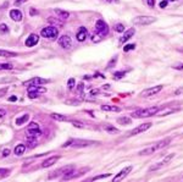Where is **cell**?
<instances>
[{
  "instance_id": "cell-1",
  "label": "cell",
  "mask_w": 183,
  "mask_h": 182,
  "mask_svg": "<svg viewBox=\"0 0 183 182\" xmlns=\"http://www.w3.org/2000/svg\"><path fill=\"white\" fill-rule=\"evenodd\" d=\"M170 142H171V138L162 139V140H160V142L153 144L151 147H149V148H145V149H143V150H140V152H139V155H150V154H153V153H155L156 150L164 148V147H166Z\"/></svg>"
},
{
  "instance_id": "cell-41",
  "label": "cell",
  "mask_w": 183,
  "mask_h": 182,
  "mask_svg": "<svg viewBox=\"0 0 183 182\" xmlns=\"http://www.w3.org/2000/svg\"><path fill=\"white\" fill-rule=\"evenodd\" d=\"M8 93V88L5 87V88H0V98H1L3 95H5Z\"/></svg>"
},
{
  "instance_id": "cell-48",
  "label": "cell",
  "mask_w": 183,
  "mask_h": 182,
  "mask_svg": "<svg viewBox=\"0 0 183 182\" xmlns=\"http://www.w3.org/2000/svg\"><path fill=\"white\" fill-rule=\"evenodd\" d=\"M5 115H6V111H5L4 109H0V117H4Z\"/></svg>"
},
{
  "instance_id": "cell-39",
  "label": "cell",
  "mask_w": 183,
  "mask_h": 182,
  "mask_svg": "<svg viewBox=\"0 0 183 182\" xmlns=\"http://www.w3.org/2000/svg\"><path fill=\"white\" fill-rule=\"evenodd\" d=\"M135 48V44H127L125 48H123V50L125 51H129V50H133Z\"/></svg>"
},
{
  "instance_id": "cell-4",
  "label": "cell",
  "mask_w": 183,
  "mask_h": 182,
  "mask_svg": "<svg viewBox=\"0 0 183 182\" xmlns=\"http://www.w3.org/2000/svg\"><path fill=\"white\" fill-rule=\"evenodd\" d=\"M156 21L155 17L153 16H138L133 20V23L137 26H146V25H151Z\"/></svg>"
},
{
  "instance_id": "cell-23",
  "label": "cell",
  "mask_w": 183,
  "mask_h": 182,
  "mask_svg": "<svg viewBox=\"0 0 183 182\" xmlns=\"http://www.w3.org/2000/svg\"><path fill=\"white\" fill-rule=\"evenodd\" d=\"M52 119L56 120V121H71L67 116H65V115H61V114H56V113H52L50 115Z\"/></svg>"
},
{
  "instance_id": "cell-25",
  "label": "cell",
  "mask_w": 183,
  "mask_h": 182,
  "mask_svg": "<svg viewBox=\"0 0 183 182\" xmlns=\"http://www.w3.org/2000/svg\"><path fill=\"white\" fill-rule=\"evenodd\" d=\"M0 56H3V57H14V56H17V53L0 49Z\"/></svg>"
},
{
  "instance_id": "cell-13",
  "label": "cell",
  "mask_w": 183,
  "mask_h": 182,
  "mask_svg": "<svg viewBox=\"0 0 183 182\" xmlns=\"http://www.w3.org/2000/svg\"><path fill=\"white\" fill-rule=\"evenodd\" d=\"M151 125H153L151 122H146V124H142V125L137 126V127L134 128V130L131 131V136H135V134H139V133H142V132L149 130V128L151 127Z\"/></svg>"
},
{
  "instance_id": "cell-46",
  "label": "cell",
  "mask_w": 183,
  "mask_h": 182,
  "mask_svg": "<svg viewBox=\"0 0 183 182\" xmlns=\"http://www.w3.org/2000/svg\"><path fill=\"white\" fill-rule=\"evenodd\" d=\"M172 67L176 69V70H183V64H178V65H175Z\"/></svg>"
},
{
  "instance_id": "cell-11",
  "label": "cell",
  "mask_w": 183,
  "mask_h": 182,
  "mask_svg": "<svg viewBox=\"0 0 183 182\" xmlns=\"http://www.w3.org/2000/svg\"><path fill=\"white\" fill-rule=\"evenodd\" d=\"M59 45L64 49H70L71 46H72V39H71V37L67 36V34H64V36H61L59 38Z\"/></svg>"
},
{
  "instance_id": "cell-37",
  "label": "cell",
  "mask_w": 183,
  "mask_h": 182,
  "mask_svg": "<svg viewBox=\"0 0 183 182\" xmlns=\"http://www.w3.org/2000/svg\"><path fill=\"white\" fill-rule=\"evenodd\" d=\"M0 32L1 33H8L9 32V28L5 23H1V25H0Z\"/></svg>"
},
{
  "instance_id": "cell-35",
  "label": "cell",
  "mask_w": 183,
  "mask_h": 182,
  "mask_svg": "<svg viewBox=\"0 0 183 182\" xmlns=\"http://www.w3.org/2000/svg\"><path fill=\"white\" fill-rule=\"evenodd\" d=\"M110 174H104V175H99V176H95V177H93L92 181H98V180H102V179H105V177H109Z\"/></svg>"
},
{
  "instance_id": "cell-16",
  "label": "cell",
  "mask_w": 183,
  "mask_h": 182,
  "mask_svg": "<svg viewBox=\"0 0 183 182\" xmlns=\"http://www.w3.org/2000/svg\"><path fill=\"white\" fill-rule=\"evenodd\" d=\"M87 37H88V29L86 27H79L77 31V34H76L77 40L78 42H84Z\"/></svg>"
},
{
  "instance_id": "cell-36",
  "label": "cell",
  "mask_w": 183,
  "mask_h": 182,
  "mask_svg": "<svg viewBox=\"0 0 183 182\" xmlns=\"http://www.w3.org/2000/svg\"><path fill=\"white\" fill-rule=\"evenodd\" d=\"M10 174L9 169H0V177H4V176H8Z\"/></svg>"
},
{
  "instance_id": "cell-14",
  "label": "cell",
  "mask_w": 183,
  "mask_h": 182,
  "mask_svg": "<svg viewBox=\"0 0 183 182\" xmlns=\"http://www.w3.org/2000/svg\"><path fill=\"white\" fill-rule=\"evenodd\" d=\"M73 170V166L72 165H67V166H64V167H61V169H59V170H56V171H54L52 172V175L50 176V179H54V177H57V176H61V175H66L67 172H70V171H72Z\"/></svg>"
},
{
  "instance_id": "cell-31",
  "label": "cell",
  "mask_w": 183,
  "mask_h": 182,
  "mask_svg": "<svg viewBox=\"0 0 183 182\" xmlns=\"http://www.w3.org/2000/svg\"><path fill=\"white\" fill-rule=\"evenodd\" d=\"M71 122L73 124L75 127H79V128H87V126H84L83 122H81V121H75V120H71Z\"/></svg>"
},
{
  "instance_id": "cell-2",
  "label": "cell",
  "mask_w": 183,
  "mask_h": 182,
  "mask_svg": "<svg viewBox=\"0 0 183 182\" xmlns=\"http://www.w3.org/2000/svg\"><path fill=\"white\" fill-rule=\"evenodd\" d=\"M159 110L161 108L159 107H153V108H146V109H138L137 111L132 113V117H137V119H142V117H149L153 115H156Z\"/></svg>"
},
{
  "instance_id": "cell-10",
  "label": "cell",
  "mask_w": 183,
  "mask_h": 182,
  "mask_svg": "<svg viewBox=\"0 0 183 182\" xmlns=\"http://www.w3.org/2000/svg\"><path fill=\"white\" fill-rule=\"evenodd\" d=\"M162 89V86H155V87H150V88H146V89H144L143 92L140 93L142 97H151V95H156L159 92H160Z\"/></svg>"
},
{
  "instance_id": "cell-9",
  "label": "cell",
  "mask_w": 183,
  "mask_h": 182,
  "mask_svg": "<svg viewBox=\"0 0 183 182\" xmlns=\"http://www.w3.org/2000/svg\"><path fill=\"white\" fill-rule=\"evenodd\" d=\"M95 31L98 32V34H100V36H106V34L109 33V27L103 20H99L95 23Z\"/></svg>"
},
{
  "instance_id": "cell-50",
  "label": "cell",
  "mask_w": 183,
  "mask_h": 182,
  "mask_svg": "<svg viewBox=\"0 0 183 182\" xmlns=\"http://www.w3.org/2000/svg\"><path fill=\"white\" fill-rule=\"evenodd\" d=\"M105 1H109V3H111V1H114V3H119V0H105Z\"/></svg>"
},
{
  "instance_id": "cell-49",
  "label": "cell",
  "mask_w": 183,
  "mask_h": 182,
  "mask_svg": "<svg viewBox=\"0 0 183 182\" xmlns=\"http://www.w3.org/2000/svg\"><path fill=\"white\" fill-rule=\"evenodd\" d=\"M16 100H17L16 97H10V98H9V102H16Z\"/></svg>"
},
{
  "instance_id": "cell-38",
  "label": "cell",
  "mask_w": 183,
  "mask_h": 182,
  "mask_svg": "<svg viewBox=\"0 0 183 182\" xmlns=\"http://www.w3.org/2000/svg\"><path fill=\"white\" fill-rule=\"evenodd\" d=\"M75 83H76L75 78H70V80H68V82H67V87H68V89H72V88L75 87Z\"/></svg>"
},
{
  "instance_id": "cell-20",
  "label": "cell",
  "mask_w": 183,
  "mask_h": 182,
  "mask_svg": "<svg viewBox=\"0 0 183 182\" xmlns=\"http://www.w3.org/2000/svg\"><path fill=\"white\" fill-rule=\"evenodd\" d=\"M10 17L14 21H16V22H20V21H22V12L20 10H11L10 11Z\"/></svg>"
},
{
  "instance_id": "cell-45",
  "label": "cell",
  "mask_w": 183,
  "mask_h": 182,
  "mask_svg": "<svg viewBox=\"0 0 183 182\" xmlns=\"http://www.w3.org/2000/svg\"><path fill=\"white\" fill-rule=\"evenodd\" d=\"M9 154H10V149L6 148V149H4V150H3V156H4V158H5V156H8Z\"/></svg>"
},
{
  "instance_id": "cell-32",
  "label": "cell",
  "mask_w": 183,
  "mask_h": 182,
  "mask_svg": "<svg viewBox=\"0 0 183 182\" xmlns=\"http://www.w3.org/2000/svg\"><path fill=\"white\" fill-rule=\"evenodd\" d=\"M114 28H115V31H116V32H119V33H121V32L125 31V27H123L122 23H116Z\"/></svg>"
},
{
  "instance_id": "cell-44",
  "label": "cell",
  "mask_w": 183,
  "mask_h": 182,
  "mask_svg": "<svg viewBox=\"0 0 183 182\" xmlns=\"http://www.w3.org/2000/svg\"><path fill=\"white\" fill-rule=\"evenodd\" d=\"M167 4H168L167 0H162V1L160 3V8H161V9H165V8L167 6Z\"/></svg>"
},
{
  "instance_id": "cell-33",
  "label": "cell",
  "mask_w": 183,
  "mask_h": 182,
  "mask_svg": "<svg viewBox=\"0 0 183 182\" xmlns=\"http://www.w3.org/2000/svg\"><path fill=\"white\" fill-rule=\"evenodd\" d=\"M125 75H126V71H119V72H115V73H114V78H115V80H120V78H122Z\"/></svg>"
},
{
  "instance_id": "cell-3",
  "label": "cell",
  "mask_w": 183,
  "mask_h": 182,
  "mask_svg": "<svg viewBox=\"0 0 183 182\" xmlns=\"http://www.w3.org/2000/svg\"><path fill=\"white\" fill-rule=\"evenodd\" d=\"M46 92V88L42 87V86H29L28 87V91H27V94L29 99H34L37 98L39 94Z\"/></svg>"
},
{
  "instance_id": "cell-22",
  "label": "cell",
  "mask_w": 183,
  "mask_h": 182,
  "mask_svg": "<svg viewBox=\"0 0 183 182\" xmlns=\"http://www.w3.org/2000/svg\"><path fill=\"white\" fill-rule=\"evenodd\" d=\"M102 109L104 111H115V113H119V111H121V108L117 107V105H102Z\"/></svg>"
},
{
  "instance_id": "cell-8",
  "label": "cell",
  "mask_w": 183,
  "mask_h": 182,
  "mask_svg": "<svg viewBox=\"0 0 183 182\" xmlns=\"http://www.w3.org/2000/svg\"><path fill=\"white\" fill-rule=\"evenodd\" d=\"M49 80H44V78H40V77H33L28 81H25L22 83V86L25 87H29V86H40V84H44V83H48Z\"/></svg>"
},
{
  "instance_id": "cell-30",
  "label": "cell",
  "mask_w": 183,
  "mask_h": 182,
  "mask_svg": "<svg viewBox=\"0 0 183 182\" xmlns=\"http://www.w3.org/2000/svg\"><path fill=\"white\" fill-rule=\"evenodd\" d=\"M48 22H49V23H52V25H55V26H60V27L64 26V22H62L60 19H59V17H57L56 20H55V19H49Z\"/></svg>"
},
{
  "instance_id": "cell-19",
  "label": "cell",
  "mask_w": 183,
  "mask_h": 182,
  "mask_svg": "<svg viewBox=\"0 0 183 182\" xmlns=\"http://www.w3.org/2000/svg\"><path fill=\"white\" fill-rule=\"evenodd\" d=\"M59 159H60V156H59V155L50 156V158H48L46 160H44V161H43L42 167H49V166H51V165H54V164H55Z\"/></svg>"
},
{
  "instance_id": "cell-29",
  "label": "cell",
  "mask_w": 183,
  "mask_h": 182,
  "mask_svg": "<svg viewBox=\"0 0 183 182\" xmlns=\"http://www.w3.org/2000/svg\"><path fill=\"white\" fill-rule=\"evenodd\" d=\"M131 122H132V120L127 116H122V117L117 119V124H120V125H129Z\"/></svg>"
},
{
  "instance_id": "cell-24",
  "label": "cell",
  "mask_w": 183,
  "mask_h": 182,
  "mask_svg": "<svg viewBox=\"0 0 183 182\" xmlns=\"http://www.w3.org/2000/svg\"><path fill=\"white\" fill-rule=\"evenodd\" d=\"M26 140H27V147H28V148H35V147H37V140H35V137L27 136Z\"/></svg>"
},
{
  "instance_id": "cell-15",
  "label": "cell",
  "mask_w": 183,
  "mask_h": 182,
  "mask_svg": "<svg viewBox=\"0 0 183 182\" xmlns=\"http://www.w3.org/2000/svg\"><path fill=\"white\" fill-rule=\"evenodd\" d=\"M131 170H132V166H127V167H125V169H122L121 171L113 179V181H114V182H119V181L123 180L129 172H131Z\"/></svg>"
},
{
  "instance_id": "cell-40",
  "label": "cell",
  "mask_w": 183,
  "mask_h": 182,
  "mask_svg": "<svg viewBox=\"0 0 183 182\" xmlns=\"http://www.w3.org/2000/svg\"><path fill=\"white\" fill-rule=\"evenodd\" d=\"M146 5H148L149 8H154L155 6V0H145Z\"/></svg>"
},
{
  "instance_id": "cell-27",
  "label": "cell",
  "mask_w": 183,
  "mask_h": 182,
  "mask_svg": "<svg viewBox=\"0 0 183 182\" xmlns=\"http://www.w3.org/2000/svg\"><path fill=\"white\" fill-rule=\"evenodd\" d=\"M104 130L108 132V133H110V134H115V133H119V130H117L116 127H114V126H111V125H104Z\"/></svg>"
},
{
  "instance_id": "cell-17",
  "label": "cell",
  "mask_w": 183,
  "mask_h": 182,
  "mask_svg": "<svg viewBox=\"0 0 183 182\" xmlns=\"http://www.w3.org/2000/svg\"><path fill=\"white\" fill-rule=\"evenodd\" d=\"M38 40H39V36H38V34H31V36L26 39L25 44H26V46H34L35 44L38 43Z\"/></svg>"
},
{
  "instance_id": "cell-5",
  "label": "cell",
  "mask_w": 183,
  "mask_h": 182,
  "mask_svg": "<svg viewBox=\"0 0 183 182\" xmlns=\"http://www.w3.org/2000/svg\"><path fill=\"white\" fill-rule=\"evenodd\" d=\"M59 34V29L54 26H49V27H44L40 32V36L44 38H56Z\"/></svg>"
},
{
  "instance_id": "cell-28",
  "label": "cell",
  "mask_w": 183,
  "mask_h": 182,
  "mask_svg": "<svg viewBox=\"0 0 183 182\" xmlns=\"http://www.w3.org/2000/svg\"><path fill=\"white\" fill-rule=\"evenodd\" d=\"M28 119H29V115H28V114H25L23 116L19 117V119L16 120V125H17V126H22L23 124H25V122L28 121Z\"/></svg>"
},
{
  "instance_id": "cell-7",
  "label": "cell",
  "mask_w": 183,
  "mask_h": 182,
  "mask_svg": "<svg viewBox=\"0 0 183 182\" xmlns=\"http://www.w3.org/2000/svg\"><path fill=\"white\" fill-rule=\"evenodd\" d=\"M173 158H175V154H173V153H172V154H168L167 156H165L161 161H159V163L155 164V165H153V166L150 167V171H154V170H159V169H161L162 166L167 165V164H168L171 160H172Z\"/></svg>"
},
{
  "instance_id": "cell-21",
  "label": "cell",
  "mask_w": 183,
  "mask_h": 182,
  "mask_svg": "<svg viewBox=\"0 0 183 182\" xmlns=\"http://www.w3.org/2000/svg\"><path fill=\"white\" fill-rule=\"evenodd\" d=\"M55 14L59 16V19L60 20H67L68 17H70V12H67V11H65V10H61V9H55Z\"/></svg>"
},
{
  "instance_id": "cell-43",
  "label": "cell",
  "mask_w": 183,
  "mask_h": 182,
  "mask_svg": "<svg viewBox=\"0 0 183 182\" xmlns=\"http://www.w3.org/2000/svg\"><path fill=\"white\" fill-rule=\"evenodd\" d=\"M175 94H176V95H182V94H183V87H180L178 89H176V91H175Z\"/></svg>"
},
{
  "instance_id": "cell-12",
  "label": "cell",
  "mask_w": 183,
  "mask_h": 182,
  "mask_svg": "<svg viewBox=\"0 0 183 182\" xmlns=\"http://www.w3.org/2000/svg\"><path fill=\"white\" fill-rule=\"evenodd\" d=\"M95 142H92V140H86V139H72L71 145L75 147V148H83V147H88Z\"/></svg>"
},
{
  "instance_id": "cell-18",
  "label": "cell",
  "mask_w": 183,
  "mask_h": 182,
  "mask_svg": "<svg viewBox=\"0 0 183 182\" xmlns=\"http://www.w3.org/2000/svg\"><path fill=\"white\" fill-rule=\"evenodd\" d=\"M134 33H135V29L134 28H129L128 29V31L125 33V34H123V36L120 38V43L121 44H123V43H125V42H127V40L128 39H131L133 36H134Z\"/></svg>"
},
{
  "instance_id": "cell-42",
  "label": "cell",
  "mask_w": 183,
  "mask_h": 182,
  "mask_svg": "<svg viewBox=\"0 0 183 182\" xmlns=\"http://www.w3.org/2000/svg\"><path fill=\"white\" fill-rule=\"evenodd\" d=\"M116 60H117V56H114V59L111 60L109 64H108V67H113L114 65H115V62H116Z\"/></svg>"
},
{
  "instance_id": "cell-47",
  "label": "cell",
  "mask_w": 183,
  "mask_h": 182,
  "mask_svg": "<svg viewBox=\"0 0 183 182\" xmlns=\"http://www.w3.org/2000/svg\"><path fill=\"white\" fill-rule=\"evenodd\" d=\"M71 142H72V139H68L66 143H64L62 144V148H66V147H68V145H71Z\"/></svg>"
},
{
  "instance_id": "cell-26",
  "label": "cell",
  "mask_w": 183,
  "mask_h": 182,
  "mask_svg": "<svg viewBox=\"0 0 183 182\" xmlns=\"http://www.w3.org/2000/svg\"><path fill=\"white\" fill-rule=\"evenodd\" d=\"M25 150H26V145L25 144H19V145H16V148H15V154L20 156L22 154H25Z\"/></svg>"
},
{
  "instance_id": "cell-34",
  "label": "cell",
  "mask_w": 183,
  "mask_h": 182,
  "mask_svg": "<svg viewBox=\"0 0 183 182\" xmlns=\"http://www.w3.org/2000/svg\"><path fill=\"white\" fill-rule=\"evenodd\" d=\"M12 67L11 64H0V70H12Z\"/></svg>"
},
{
  "instance_id": "cell-51",
  "label": "cell",
  "mask_w": 183,
  "mask_h": 182,
  "mask_svg": "<svg viewBox=\"0 0 183 182\" xmlns=\"http://www.w3.org/2000/svg\"><path fill=\"white\" fill-rule=\"evenodd\" d=\"M167 1H176V0H167Z\"/></svg>"
},
{
  "instance_id": "cell-6",
  "label": "cell",
  "mask_w": 183,
  "mask_h": 182,
  "mask_svg": "<svg viewBox=\"0 0 183 182\" xmlns=\"http://www.w3.org/2000/svg\"><path fill=\"white\" fill-rule=\"evenodd\" d=\"M27 133H28V136L37 138L38 136L42 134V131H40V128H39L37 122H32V124H29V126L27 128Z\"/></svg>"
}]
</instances>
